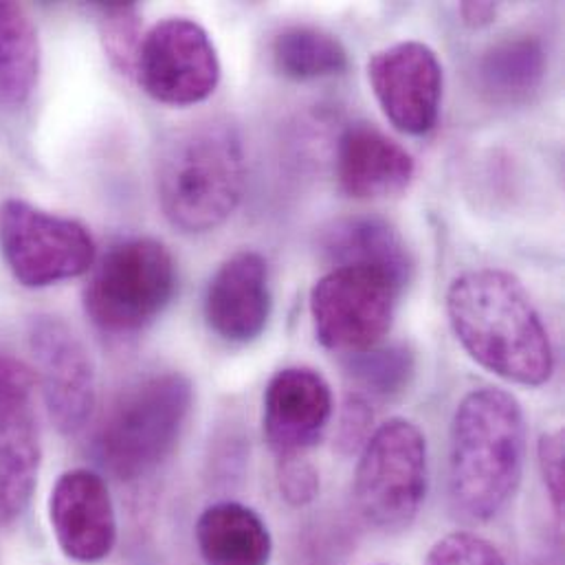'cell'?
I'll use <instances>...</instances> for the list:
<instances>
[{"mask_svg": "<svg viewBox=\"0 0 565 565\" xmlns=\"http://www.w3.org/2000/svg\"><path fill=\"white\" fill-rule=\"evenodd\" d=\"M425 565H507L502 553L484 537L451 533L434 544Z\"/></svg>", "mask_w": 565, "mask_h": 565, "instance_id": "cell-24", "label": "cell"}, {"mask_svg": "<svg viewBox=\"0 0 565 565\" xmlns=\"http://www.w3.org/2000/svg\"><path fill=\"white\" fill-rule=\"evenodd\" d=\"M192 403L194 387L181 372L137 381L117 396L97 429V462L124 482L150 476L177 449Z\"/></svg>", "mask_w": 565, "mask_h": 565, "instance_id": "cell-4", "label": "cell"}, {"mask_svg": "<svg viewBox=\"0 0 565 565\" xmlns=\"http://www.w3.org/2000/svg\"><path fill=\"white\" fill-rule=\"evenodd\" d=\"M427 482L425 434L407 418H390L359 451L352 487L356 511L381 533H403L423 509Z\"/></svg>", "mask_w": 565, "mask_h": 565, "instance_id": "cell-5", "label": "cell"}, {"mask_svg": "<svg viewBox=\"0 0 565 565\" xmlns=\"http://www.w3.org/2000/svg\"><path fill=\"white\" fill-rule=\"evenodd\" d=\"M548 53L537 35H509L493 42L478 62L482 93L500 106H520L535 97L546 79Z\"/></svg>", "mask_w": 565, "mask_h": 565, "instance_id": "cell-18", "label": "cell"}, {"mask_svg": "<svg viewBox=\"0 0 565 565\" xmlns=\"http://www.w3.org/2000/svg\"><path fill=\"white\" fill-rule=\"evenodd\" d=\"M460 11V18L467 26L471 29H482V26H489L495 15H498V4L495 2H473V0H467V2H460L458 7Z\"/></svg>", "mask_w": 565, "mask_h": 565, "instance_id": "cell-28", "label": "cell"}, {"mask_svg": "<svg viewBox=\"0 0 565 565\" xmlns=\"http://www.w3.org/2000/svg\"><path fill=\"white\" fill-rule=\"evenodd\" d=\"M245 192V148L225 119L188 126L166 146L157 194L163 216L183 234H207L225 225Z\"/></svg>", "mask_w": 565, "mask_h": 565, "instance_id": "cell-3", "label": "cell"}, {"mask_svg": "<svg viewBox=\"0 0 565 565\" xmlns=\"http://www.w3.org/2000/svg\"><path fill=\"white\" fill-rule=\"evenodd\" d=\"M104 46L113 64L126 73H135L137 51L141 44L139 9L135 2L99 4Z\"/></svg>", "mask_w": 565, "mask_h": 565, "instance_id": "cell-23", "label": "cell"}, {"mask_svg": "<svg viewBox=\"0 0 565 565\" xmlns=\"http://www.w3.org/2000/svg\"><path fill=\"white\" fill-rule=\"evenodd\" d=\"M40 471V436L33 376L24 363L0 352V526L29 507Z\"/></svg>", "mask_w": 565, "mask_h": 565, "instance_id": "cell-12", "label": "cell"}, {"mask_svg": "<svg viewBox=\"0 0 565 565\" xmlns=\"http://www.w3.org/2000/svg\"><path fill=\"white\" fill-rule=\"evenodd\" d=\"M319 249L334 267H381L405 282L414 271L412 254L394 225L376 216H352L332 221L319 234Z\"/></svg>", "mask_w": 565, "mask_h": 565, "instance_id": "cell-17", "label": "cell"}, {"mask_svg": "<svg viewBox=\"0 0 565 565\" xmlns=\"http://www.w3.org/2000/svg\"><path fill=\"white\" fill-rule=\"evenodd\" d=\"M49 518L57 546L73 562L97 564L115 548V507L106 482L95 471H66L51 491Z\"/></svg>", "mask_w": 565, "mask_h": 565, "instance_id": "cell-14", "label": "cell"}, {"mask_svg": "<svg viewBox=\"0 0 565 565\" xmlns=\"http://www.w3.org/2000/svg\"><path fill=\"white\" fill-rule=\"evenodd\" d=\"M274 62L284 77L310 82L341 75L348 68V51L326 29L288 26L274 40Z\"/></svg>", "mask_w": 565, "mask_h": 565, "instance_id": "cell-21", "label": "cell"}, {"mask_svg": "<svg viewBox=\"0 0 565 565\" xmlns=\"http://www.w3.org/2000/svg\"><path fill=\"white\" fill-rule=\"evenodd\" d=\"M447 317L467 354L495 376L540 387L555 372V350L522 282L500 269L458 276L447 290Z\"/></svg>", "mask_w": 565, "mask_h": 565, "instance_id": "cell-1", "label": "cell"}, {"mask_svg": "<svg viewBox=\"0 0 565 565\" xmlns=\"http://www.w3.org/2000/svg\"><path fill=\"white\" fill-rule=\"evenodd\" d=\"M135 75L154 102L194 106L214 95L221 60L210 33L196 20L166 18L141 38Z\"/></svg>", "mask_w": 565, "mask_h": 565, "instance_id": "cell-9", "label": "cell"}, {"mask_svg": "<svg viewBox=\"0 0 565 565\" xmlns=\"http://www.w3.org/2000/svg\"><path fill=\"white\" fill-rule=\"evenodd\" d=\"M0 256L15 282L46 288L88 274L95 243L82 223L9 199L0 203Z\"/></svg>", "mask_w": 565, "mask_h": 565, "instance_id": "cell-8", "label": "cell"}, {"mask_svg": "<svg viewBox=\"0 0 565 565\" xmlns=\"http://www.w3.org/2000/svg\"><path fill=\"white\" fill-rule=\"evenodd\" d=\"M278 482L284 502L295 509L308 507L319 493V473L303 456L280 460Z\"/></svg>", "mask_w": 565, "mask_h": 565, "instance_id": "cell-26", "label": "cell"}, {"mask_svg": "<svg viewBox=\"0 0 565 565\" xmlns=\"http://www.w3.org/2000/svg\"><path fill=\"white\" fill-rule=\"evenodd\" d=\"M343 372L361 396L394 401L412 385L416 376V356L403 343H379L363 352L345 354Z\"/></svg>", "mask_w": 565, "mask_h": 565, "instance_id": "cell-22", "label": "cell"}, {"mask_svg": "<svg viewBox=\"0 0 565 565\" xmlns=\"http://www.w3.org/2000/svg\"><path fill=\"white\" fill-rule=\"evenodd\" d=\"M334 166L341 192L354 201L398 196L416 174L412 154L367 121H354L343 128Z\"/></svg>", "mask_w": 565, "mask_h": 565, "instance_id": "cell-16", "label": "cell"}, {"mask_svg": "<svg viewBox=\"0 0 565 565\" xmlns=\"http://www.w3.org/2000/svg\"><path fill=\"white\" fill-rule=\"evenodd\" d=\"M540 469L544 478V487L551 495L553 509L562 515L564 509V436L562 431H548L540 438L537 445Z\"/></svg>", "mask_w": 565, "mask_h": 565, "instance_id": "cell-27", "label": "cell"}, {"mask_svg": "<svg viewBox=\"0 0 565 565\" xmlns=\"http://www.w3.org/2000/svg\"><path fill=\"white\" fill-rule=\"evenodd\" d=\"M177 263L168 247L152 238L113 245L84 288L90 321L110 334H130L150 326L172 301Z\"/></svg>", "mask_w": 565, "mask_h": 565, "instance_id": "cell-6", "label": "cell"}, {"mask_svg": "<svg viewBox=\"0 0 565 565\" xmlns=\"http://www.w3.org/2000/svg\"><path fill=\"white\" fill-rule=\"evenodd\" d=\"M196 544L207 565H269L274 555L267 524L238 502L210 507L199 518Z\"/></svg>", "mask_w": 565, "mask_h": 565, "instance_id": "cell-19", "label": "cell"}, {"mask_svg": "<svg viewBox=\"0 0 565 565\" xmlns=\"http://www.w3.org/2000/svg\"><path fill=\"white\" fill-rule=\"evenodd\" d=\"M405 286L403 278L381 267H332L310 290V319L319 343L343 356L379 345L394 323Z\"/></svg>", "mask_w": 565, "mask_h": 565, "instance_id": "cell-7", "label": "cell"}, {"mask_svg": "<svg viewBox=\"0 0 565 565\" xmlns=\"http://www.w3.org/2000/svg\"><path fill=\"white\" fill-rule=\"evenodd\" d=\"M367 79L396 130L420 137L436 128L445 75L429 44L403 40L376 51L367 62Z\"/></svg>", "mask_w": 565, "mask_h": 565, "instance_id": "cell-11", "label": "cell"}, {"mask_svg": "<svg viewBox=\"0 0 565 565\" xmlns=\"http://www.w3.org/2000/svg\"><path fill=\"white\" fill-rule=\"evenodd\" d=\"M526 460V416L500 387H478L456 407L449 431V500L476 524L491 522L520 489Z\"/></svg>", "mask_w": 565, "mask_h": 565, "instance_id": "cell-2", "label": "cell"}, {"mask_svg": "<svg viewBox=\"0 0 565 565\" xmlns=\"http://www.w3.org/2000/svg\"><path fill=\"white\" fill-rule=\"evenodd\" d=\"M40 75L38 31L15 2H0V104L18 108L29 102Z\"/></svg>", "mask_w": 565, "mask_h": 565, "instance_id": "cell-20", "label": "cell"}, {"mask_svg": "<svg viewBox=\"0 0 565 565\" xmlns=\"http://www.w3.org/2000/svg\"><path fill=\"white\" fill-rule=\"evenodd\" d=\"M205 321L227 343L247 345L269 326L274 295L269 265L258 252H238L212 276L205 290Z\"/></svg>", "mask_w": 565, "mask_h": 565, "instance_id": "cell-15", "label": "cell"}, {"mask_svg": "<svg viewBox=\"0 0 565 565\" xmlns=\"http://www.w3.org/2000/svg\"><path fill=\"white\" fill-rule=\"evenodd\" d=\"M372 420H374V414L370 409V401L365 396H361L359 392L348 394L341 405V414H339L337 449L343 456L359 454L374 431Z\"/></svg>", "mask_w": 565, "mask_h": 565, "instance_id": "cell-25", "label": "cell"}, {"mask_svg": "<svg viewBox=\"0 0 565 565\" xmlns=\"http://www.w3.org/2000/svg\"><path fill=\"white\" fill-rule=\"evenodd\" d=\"M29 350L51 423L64 436L82 431L97 403V374L88 348L60 317L29 321Z\"/></svg>", "mask_w": 565, "mask_h": 565, "instance_id": "cell-10", "label": "cell"}, {"mask_svg": "<svg viewBox=\"0 0 565 565\" xmlns=\"http://www.w3.org/2000/svg\"><path fill=\"white\" fill-rule=\"evenodd\" d=\"M334 414L332 390L312 367H284L267 385L263 429L278 460L299 458L326 434Z\"/></svg>", "mask_w": 565, "mask_h": 565, "instance_id": "cell-13", "label": "cell"}]
</instances>
